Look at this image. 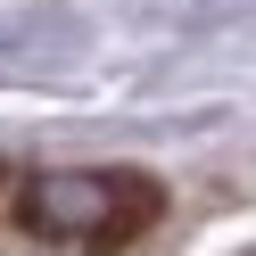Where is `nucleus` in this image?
Wrapping results in <instances>:
<instances>
[{"label":"nucleus","instance_id":"f257e3e1","mask_svg":"<svg viewBox=\"0 0 256 256\" xmlns=\"http://www.w3.org/2000/svg\"><path fill=\"white\" fill-rule=\"evenodd\" d=\"M25 223L42 240H74V248H108L157 223V182L140 174H42L25 190Z\"/></svg>","mask_w":256,"mask_h":256}]
</instances>
